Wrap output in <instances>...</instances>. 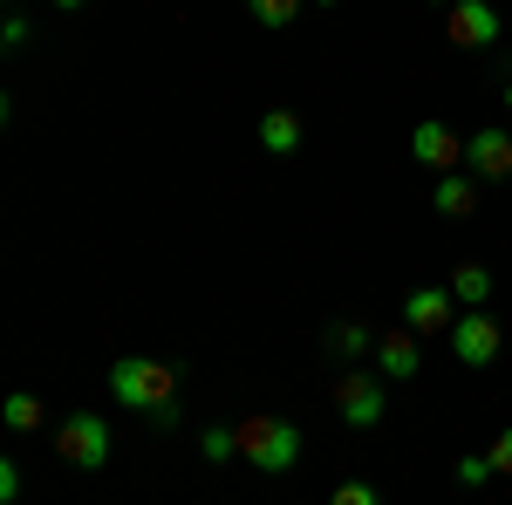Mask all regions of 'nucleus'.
Returning <instances> with one entry per match:
<instances>
[{
    "label": "nucleus",
    "instance_id": "obj_9",
    "mask_svg": "<svg viewBox=\"0 0 512 505\" xmlns=\"http://www.w3.org/2000/svg\"><path fill=\"white\" fill-rule=\"evenodd\" d=\"M465 171L472 178H512V130H478V137H465Z\"/></svg>",
    "mask_w": 512,
    "mask_h": 505
},
{
    "label": "nucleus",
    "instance_id": "obj_3",
    "mask_svg": "<svg viewBox=\"0 0 512 505\" xmlns=\"http://www.w3.org/2000/svg\"><path fill=\"white\" fill-rule=\"evenodd\" d=\"M55 451L76 471H103L110 465V424L96 410H76V417H62V430H55Z\"/></svg>",
    "mask_w": 512,
    "mask_h": 505
},
{
    "label": "nucleus",
    "instance_id": "obj_6",
    "mask_svg": "<svg viewBox=\"0 0 512 505\" xmlns=\"http://www.w3.org/2000/svg\"><path fill=\"white\" fill-rule=\"evenodd\" d=\"M458 294L451 287H410L403 294V328L410 335H451V321H458Z\"/></svg>",
    "mask_w": 512,
    "mask_h": 505
},
{
    "label": "nucleus",
    "instance_id": "obj_21",
    "mask_svg": "<svg viewBox=\"0 0 512 505\" xmlns=\"http://www.w3.org/2000/svg\"><path fill=\"white\" fill-rule=\"evenodd\" d=\"M0 499H21V465L14 458H0Z\"/></svg>",
    "mask_w": 512,
    "mask_h": 505
},
{
    "label": "nucleus",
    "instance_id": "obj_12",
    "mask_svg": "<svg viewBox=\"0 0 512 505\" xmlns=\"http://www.w3.org/2000/svg\"><path fill=\"white\" fill-rule=\"evenodd\" d=\"M260 144L274 157H294L301 151V117H294V110H267V117H260Z\"/></svg>",
    "mask_w": 512,
    "mask_h": 505
},
{
    "label": "nucleus",
    "instance_id": "obj_11",
    "mask_svg": "<svg viewBox=\"0 0 512 505\" xmlns=\"http://www.w3.org/2000/svg\"><path fill=\"white\" fill-rule=\"evenodd\" d=\"M431 205L444 212V219H472V212H478V178H472V171H444L437 192H431Z\"/></svg>",
    "mask_w": 512,
    "mask_h": 505
},
{
    "label": "nucleus",
    "instance_id": "obj_22",
    "mask_svg": "<svg viewBox=\"0 0 512 505\" xmlns=\"http://www.w3.org/2000/svg\"><path fill=\"white\" fill-rule=\"evenodd\" d=\"M0 41H7V48H21V41H28V21H21V14H7V21H0Z\"/></svg>",
    "mask_w": 512,
    "mask_h": 505
},
{
    "label": "nucleus",
    "instance_id": "obj_5",
    "mask_svg": "<svg viewBox=\"0 0 512 505\" xmlns=\"http://www.w3.org/2000/svg\"><path fill=\"white\" fill-rule=\"evenodd\" d=\"M335 410H342V424H349V430H376L383 417H390L383 376H369V369H349V376L335 383Z\"/></svg>",
    "mask_w": 512,
    "mask_h": 505
},
{
    "label": "nucleus",
    "instance_id": "obj_24",
    "mask_svg": "<svg viewBox=\"0 0 512 505\" xmlns=\"http://www.w3.org/2000/svg\"><path fill=\"white\" fill-rule=\"evenodd\" d=\"M55 7H62V14H76V7H82V0H55Z\"/></svg>",
    "mask_w": 512,
    "mask_h": 505
},
{
    "label": "nucleus",
    "instance_id": "obj_13",
    "mask_svg": "<svg viewBox=\"0 0 512 505\" xmlns=\"http://www.w3.org/2000/svg\"><path fill=\"white\" fill-rule=\"evenodd\" d=\"M451 294H458V308H485V301H492V273L478 267V260L451 267Z\"/></svg>",
    "mask_w": 512,
    "mask_h": 505
},
{
    "label": "nucleus",
    "instance_id": "obj_14",
    "mask_svg": "<svg viewBox=\"0 0 512 505\" xmlns=\"http://www.w3.org/2000/svg\"><path fill=\"white\" fill-rule=\"evenodd\" d=\"M198 451H205L212 465L239 458V424H205V430H198Z\"/></svg>",
    "mask_w": 512,
    "mask_h": 505
},
{
    "label": "nucleus",
    "instance_id": "obj_8",
    "mask_svg": "<svg viewBox=\"0 0 512 505\" xmlns=\"http://www.w3.org/2000/svg\"><path fill=\"white\" fill-rule=\"evenodd\" d=\"M410 157H417L424 171H458V164H465V137H458L451 123L424 117L417 130H410Z\"/></svg>",
    "mask_w": 512,
    "mask_h": 505
},
{
    "label": "nucleus",
    "instance_id": "obj_19",
    "mask_svg": "<svg viewBox=\"0 0 512 505\" xmlns=\"http://www.w3.org/2000/svg\"><path fill=\"white\" fill-rule=\"evenodd\" d=\"M328 505H383V492L362 485V478H349V485H335V499H328Z\"/></svg>",
    "mask_w": 512,
    "mask_h": 505
},
{
    "label": "nucleus",
    "instance_id": "obj_16",
    "mask_svg": "<svg viewBox=\"0 0 512 505\" xmlns=\"http://www.w3.org/2000/svg\"><path fill=\"white\" fill-rule=\"evenodd\" d=\"M246 14H253L260 28H294V21H301V0H246Z\"/></svg>",
    "mask_w": 512,
    "mask_h": 505
},
{
    "label": "nucleus",
    "instance_id": "obj_4",
    "mask_svg": "<svg viewBox=\"0 0 512 505\" xmlns=\"http://www.w3.org/2000/svg\"><path fill=\"white\" fill-rule=\"evenodd\" d=\"M499 349H506V328H499L485 308H465L458 321H451V355H458L465 369H492Z\"/></svg>",
    "mask_w": 512,
    "mask_h": 505
},
{
    "label": "nucleus",
    "instance_id": "obj_26",
    "mask_svg": "<svg viewBox=\"0 0 512 505\" xmlns=\"http://www.w3.org/2000/svg\"><path fill=\"white\" fill-rule=\"evenodd\" d=\"M315 7H335V0H315Z\"/></svg>",
    "mask_w": 512,
    "mask_h": 505
},
{
    "label": "nucleus",
    "instance_id": "obj_10",
    "mask_svg": "<svg viewBox=\"0 0 512 505\" xmlns=\"http://www.w3.org/2000/svg\"><path fill=\"white\" fill-rule=\"evenodd\" d=\"M417 369H424V349H417V335H410V328H396V335L376 342V376H383V383H410Z\"/></svg>",
    "mask_w": 512,
    "mask_h": 505
},
{
    "label": "nucleus",
    "instance_id": "obj_18",
    "mask_svg": "<svg viewBox=\"0 0 512 505\" xmlns=\"http://www.w3.org/2000/svg\"><path fill=\"white\" fill-rule=\"evenodd\" d=\"M451 478H458V485H465V492H478V485H485V478H499V471H492V458H485V451H465V458H458V471H451Z\"/></svg>",
    "mask_w": 512,
    "mask_h": 505
},
{
    "label": "nucleus",
    "instance_id": "obj_17",
    "mask_svg": "<svg viewBox=\"0 0 512 505\" xmlns=\"http://www.w3.org/2000/svg\"><path fill=\"white\" fill-rule=\"evenodd\" d=\"M328 349H335V355H369L376 342H369V328H355V321H342V328H328Z\"/></svg>",
    "mask_w": 512,
    "mask_h": 505
},
{
    "label": "nucleus",
    "instance_id": "obj_7",
    "mask_svg": "<svg viewBox=\"0 0 512 505\" xmlns=\"http://www.w3.org/2000/svg\"><path fill=\"white\" fill-rule=\"evenodd\" d=\"M444 35L458 41V48H492V41L506 35V21H499V7H492V0H451Z\"/></svg>",
    "mask_w": 512,
    "mask_h": 505
},
{
    "label": "nucleus",
    "instance_id": "obj_20",
    "mask_svg": "<svg viewBox=\"0 0 512 505\" xmlns=\"http://www.w3.org/2000/svg\"><path fill=\"white\" fill-rule=\"evenodd\" d=\"M485 458H492V471L506 478V471H512V430H499V437H492V451H485Z\"/></svg>",
    "mask_w": 512,
    "mask_h": 505
},
{
    "label": "nucleus",
    "instance_id": "obj_2",
    "mask_svg": "<svg viewBox=\"0 0 512 505\" xmlns=\"http://www.w3.org/2000/svg\"><path fill=\"white\" fill-rule=\"evenodd\" d=\"M239 458L253 471H267V478H280V471L301 465V430L287 417H239Z\"/></svg>",
    "mask_w": 512,
    "mask_h": 505
},
{
    "label": "nucleus",
    "instance_id": "obj_15",
    "mask_svg": "<svg viewBox=\"0 0 512 505\" xmlns=\"http://www.w3.org/2000/svg\"><path fill=\"white\" fill-rule=\"evenodd\" d=\"M0 417H7V430H41V417H48V410H41L28 389H14V396L0 403Z\"/></svg>",
    "mask_w": 512,
    "mask_h": 505
},
{
    "label": "nucleus",
    "instance_id": "obj_23",
    "mask_svg": "<svg viewBox=\"0 0 512 505\" xmlns=\"http://www.w3.org/2000/svg\"><path fill=\"white\" fill-rule=\"evenodd\" d=\"M178 417H185V410H178V403H164V410H151V417H144V424H158V430H178Z\"/></svg>",
    "mask_w": 512,
    "mask_h": 505
},
{
    "label": "nucleus",
    "instance_id": "obj_25",
    "mask_svg": "<svg viewBox=\"0 0 512 505\" xmlns=\"http://www.w3.org/2000/svg\"><path fill=\"white\" fill-rule=\"evenodd\" d=\"M506 110H512V82H506Z\"/></svg>",
    "mask_w": 512,
    "mask_h": 505
},
{
    "label": "nucleus",
    "instance_id": "obj_1",
    "mask_svg": "<svg viewBox=\"0 0 512 505\" xmlns=\"http://www.w3.org/2000/svg\"><path fill=\"white\" fill-rule=\"evenodd\" d=\"M110 396H117L123 410L151 417L164 403H178V369L171 362H151V355H123V362H110Z\"/></svg>",
    "mask_w": 512,
    "mask_h": 505
}]
</instances>
